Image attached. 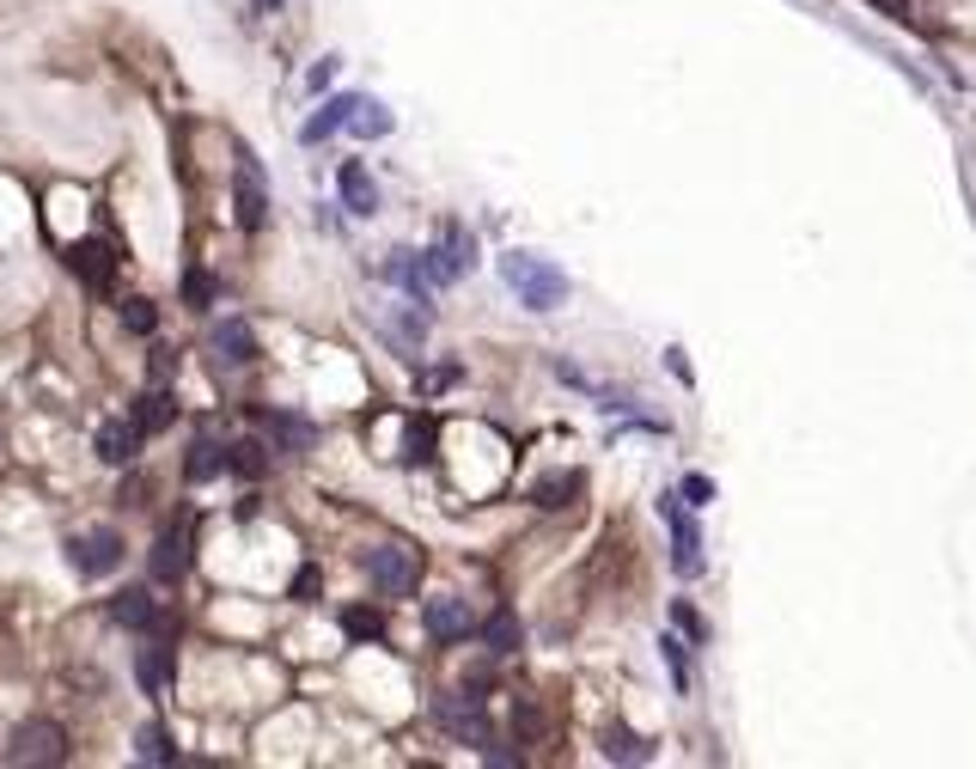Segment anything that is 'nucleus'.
I'll list each match as a JSON object with an SVG mask.
<instances>
[{
	"mask_svg": "<svg viewBox=\"0 0 976 769\" xmlns=\"http://www.w3.org/2000/svg\"><path fill=\"white\" fill-rule=\"evenodd\" d=\"M501 275H507V288L519 293L525 312H555V305L567 300V275L555 263H543V257H531V251H507Z\"/></svg>",
	"mask_w": 976,
	"mask_h": 769,
	"instance_id": "nucleus-1",
	"label": "nucleus"
},
{
	"mask_svg": "<svg viewBox=\"0 0 976 769\" xmlns=\"http://www.w3.org/2000/svg\"><path fill=\"white\" fill-rule=\"evenodd\" d=\"M367 581L384 598H410L415 581H422V556L410 544H379V550H367Z\"/></svg>",
	"mask_w": 976,
	"mask_h": 769,
	"instance_id": "nucleus-2",
	"label": "nucleus"
},
{
	"mask_svg": "<svg viewBox=\"0 0 976 769\" xmlns=\"http://www.w3.org/2000/svg\"><path fill=\"white\" fill-rule=\"evenodd\" d=\"M434 721L452 733V739L464 745H488L495 733H488V708L476 690H446V696H434Z\"/></svg>",
	"mask_w": 976,
	"mask_h": 769,
	"instance_id": "nucleus-3",
	"label": "nucleus"
},
{
	"mask_svg": "<svg viewBox=\"0 0 976 769\" xmlns=\"http://www.w3.org/2000/svg\"><path fill=\"white\" fill-rule=\"evenodd\" d=\"M67 562H74V574H86V581H98V574H117V568H122V538H117L110 526L74 531V538H67Z\"/></svg>",
	"mask_w": 976,
	"mask_h": 769,
	"instance_id": "nucleus-4",
	"label": "nucleus"
},
{
	"mask_svg": "<svg viewBox=\"0 0 976 769\" xmlns=\"http://www.w3.org/2000/svg\"><path fill=\"white\" fill-rule=\"evenodd\" d=\"M232 208H238V226H245V232H257V226L269 220V177H263V160H257V153H238Z\"/></svg>",
	"mask_w": 976,
	"mask_h": 769,
	"instance_id": "nucleus-5",
	"label": "nucleus"
},
{
	"mask_svg": "<svg viewBox=\"0 0 976 769\" xmlns=\"http://www.w3.org/2000/svg\"><path fill=\"white\" fill-rule=\"evenodd\" d=\"M67 757V739L55 721H25V727L13 733V745H7V763L19 769H37V763H62Z\"/></svg>",
	"mask_w": 976,
	"mask_h": 769,
	"instance_id": "nucleus-6",
	"label": "nucleus"
},
{
	"mask_svg": "<svg viewBox=\"0 0 976 769\" xmlns=\"http://www.w3.org/2000/svg\"><path fill=\"white\" fill-rule=\"evenodd\" d=\"M660 519L672 531V568L696 581L702 574V538H696V519L684 513V495H660Z\"/></svg>",
	"mask_w": 976,
	"mask_h": 769,
	"instance_id": "nucleus-7",
	"label": "nucleus"
},
{
	"mask_svg": "<svg viewBox=\"0 0 976 769\" xmlns=\"http://www.w3.org/2000/svg\"><path fill=\"white\" fill-rule=\"evenodd\" d=\"M427 269H434V281H440V288H446V281H458V275H470V269H476V239L464 232L458 220H452V226H440L434 251H427Z\"/></svg>",
	"mask_w": 976,
	"mask_h": 769,
	"instance_id": "nucleus-8",
	"label": "nucleus"
},
{
	"mask_svg": "<svg viewBox=\"0 0 976 769\" xmlns=\"http://www.w3.org/2000/svg\"><path fill=\"white\" fill-rule=\"evenodd\" d=\"M384 281H391V288H403L415 305H427V293L440 288L434 269H427V251H391V257H384Z\"/></svg>",
	"mask_w": 976,
	"mask_h": 769,
	"instance_id": "nucleus-9",
	"label": "nucleus"
},
{
	"mask_svg": "<svg viewBox=\"0 0 976 769\" xmlns=\"http://www.w3.org/2000/svg\"><path fill=\"white\" fill-rule=\"evenodd\" d=\"M422 624H427V636H434V641H464L476 629V617H470V605H464L458 593H440V598H427Z\"/></svg>",
	"mask_w": 976,
	"mask_h": 769,
	"instance_id": "nucleus-10",
	"label": "nucleus"
},
{
	"mask_svg": "<svg viewBox=\"0 0 976 769\" xmlns=\"http://www.w3.org/2000/svg\"><path fill=\"white\" fill-rule=\"evenodd\" d=\"M208 348H214L220 367H251V360H257V331L245 318H220V324H214V336H208Z\"/></svg>",
	"mask_w": 976,
	"mask_h": 769,
	"instance_id": "nucleus-11",
	"label": "nucleus"
},
{
	"mask_svg": "<svg viewBox=\"0 0 976 769\" xmlns=\"http://www.w3.org/2000/svg\"><path fill=\"white\" fill-rule=\"evenodd\" d=\"M141 427H134V415H110V422H98V434H93V452L105 458V465H129L134 452H141Z\"/></svg>",
	"mask_w": 976,
	"mask_h": 769,
	"instance_id": "nucleus-12",
	"label": "nucleus"
},
{
	"mask_svg": "<svg viewBox=\"0 0 976 769\" xmlns=\"http://www.w3.org/2000/svg\"><path fill=\"white\" fill-rule=\"evenodd\" d=\"M257 427H263L281 452H293V458L317 446V427L305 422V415H288V410H257Z\"/></svg>",
	"mask_w": 976,
	"mask_h": 769,
	"instance_id": "nucleus-13",
	"label": "nucleus"
},
{
	"mask_svg": "<svg viewBox=\"0 0 976 769\" xmlns=\"http://www.w3.org/2000/svg\"><path fill=\"white\" fill-rule=\"evenodd\" d=\"M153 581H184V568H189V526L177 519V526H165L159 531V544H153Z\"/></svg>",
	"mask_w": 976,
	"mask_h": 769,
	"instance_id": "nucleus-14",
	"label": "nucleus"
},
{
	"mask_svg": "<svg viewBox=\"0 0 976 769\" xmlns=\"http://www.w3.org/2000/svg\"><path fill=\"white\" fill-rule=\"evenodd\" d=\"M110 624H122V629H159L165 617H159V598L147 593V586H129V593H117L110 598Z\"/></svg>",
	"mask_w": 976,
	"mask_h": 769,
	"instance_id": "nucleus-15",
	"label": "nucleus"
},
{
	"mask_svg": "<svg viewBox=\"0 0 976 769\" xmlns=\"http://www.w3.org/2000/svg\"><path fill=\"white\" fill-rule=\"evenodd\" d=\"M336 189H343V208L348 214H360V220L379 214V184L367 177V165H360V160H348L343 172H336Z\"/></svg>",
	"mask_w": 976,
	"mask_h": 769,
	"instance_id": "nucleus-16",
	"label": "nucleus"
},
{
	"mask_svg": "<svg viewBox=\"0 0 976 769\" xmlns=\"http://www.w3.org/2000/svg\"><path fill=\"white\" fill-rule=\"evenodd\" d=\"M220 470H232V446L214 440V434H196V440H189V458H184V477L189 483H208V477H220Z\"/></svg>",
	"mask_w": 976,
	"mask_h": 769,
	"instance_id": "nucleus-17",
	"label": "nucleus"
},
{
	"mask_svg": "<svg viewBox=\"0 0 976 769\" xmlns=\"http://www.w3.org/2000/svg\"><path fill=\"white\" fill-rule=\"evenodd\" d=\"M134 678H141L147 696H165V690H172V648H165L159 636L134 653Z\"/></svg>",
	"mask_w": 976,
	"mask_h": 769,
	"instance_id": "nucleus-18",
	"label": "nucleus"
},
{
	"mask_svg": "<svg viewBox=\"0 0 976 769\" xmlns=\"http://www.w3.org/2000/svg\"><path fill=\"white\" fill-rule=\"evenodd\" d=\"M348 117H355V93H343V98H324V105H317V117H312V122H305V129H300V141H305V147L330 141L336 129H348Z\"/></svg>",
	"mask_w": 976,
	"mask_h": 769,
	"instance_id": "nucleus-19",
	"label": "nucleus"
},
{
	"mask_svg": "<svg viewBox=\"0 0 976 769\" xmlns=\"http://www.w3.org/2000/svg\"><path fill=\"white\" fill-rule=\"evenodd\" d=\"M134 427H141V434H159V427H172V415H177V403H172V391H165V384H153V391H141V398H134Z\"/></svg>",
	"mask_w": 976,
	"mask_h": 769,
	"instance_id": "nucleus-20",
	"label": "nucleus"
},
{
	"mask_svg": "<svg viewBox=\"0 0 976 769\" xmlns=\"http://www.w3.org/2000/svg\"><path fill=\"white\" fill-rule=\"evenodd\" d=\"M598 751H605L610 763H647V757H653V745H647L641 733H629V727H617V721H610V727L598 733Z\"/></svg>",
	"mask_w": 976,
	"mask_h": 769,
	"instance_id": "nucleus-21",
	"label": "nucleus"
},
{
	"mask_svg": "<svg viewBox=\"0 0 976 769\" xmlns=\"http://www.w3.org/2000/svg\"><path fill=\"white\" fill-rule=\"evenodd\" d=\"M67 263H74L79 275L93 281V288H110V275H117V257H110V251H105V245H98V239L74 245V251H67Z\"/></svg>",
	"mask_w": 976,
	"mask_h": 769,
	"instance_id": "nucleus-22",
	"label": "nucleus"
},
{
	"mask_svg": "<svg viewBox=\"0 0 976 769\" xmlns=\"http://www.w3.org/2000/svg\"><path fill=\"white\" fill-rule=\"evenodd\" d=\"M348 129H355L360 141H384V134H391V110H384L379 98H355V117H348Z\"/></svg>",
	"mask_w": 976,
	"mask_h": 769,
	"instance_id": "nucleus-23",
	"label": "nucleus"
},
{
	"mask_svg": "<svg viewBox=\"0 0 976 769\" xmlns=\"http://www.w3.org/2000/svg\"><path fill=\"white\" fill-rule=\"evenodd\" d=\"M434 415H415L410 422V434H403V465H427V458H434Z\"/></svg>",
	"mask_w": 976,
	"mask_h": 769,
	"instance_id": "nucleus-24",
	"label": "nucleus"
},
{
	"mask_svg": "<svg viewBox=\"0 0 976 769\" xmlns=\"http://www.w3.org/2000/svg\"><path fill=\"white\" fill-rule=\"evenodd\" d=\"M482 641H488V653H513V648H519V617L501 605V610L482 624Z\"/></svg>",
	"mask_w": 976,
	"mask_h": 769,
	"instance_id": "nucleus-25",
	"label": "nucleus"
},
{
	"mask_svg": "<svg viewBox=\"0 0 976 769\" xmlns=\"http://www.w3.org/2000/svg\"><path fill=\"white\" fill-rule=\"evenodd\" d=\"M134 757H141V763H177L165 727H141V733H134Z\"/></svg>",
	"mask_w": 976,
	"mask_h": 769,
	"instance_id": "nucleus-26",
	"label": "nucleus"
},
{
	"mask_svg": "<svg viewBox=\"0 0 976 769\" xmlns=\"http://www.w3.org/2000/svg\"><path fill=\"white\" fill-rule=\"evenodd\" d=\"M574 495H581V477H550V483H538V507H543V513H562V507H574Z\"/></svg>",
	"mask_w": 976,
	"mask_h": 769,
	"instance_id": "nucleus-27",
	"label": "nucleus"
},
{
	"mask_svg": "<svg viewBox=\"0 0 976 769\" xmlns=\"http://www.w3.org/2000/svg\"><path fill=\"white\" fill-rule=\"evenodd\" d=\"M384 331H391L403 348H422V336H427V312H397V318L384 324Z\"/></svg>",
	"mask_w": 976,
	"mask_h": 769,
	"instance_id": "nucleus-28",
	"label": "nucleus"
},
{
	"mask_svg": "<svg viewBox=\"0 0 976 769\" xmlns=\"http://www.w3.org/2000/svg\"><path fill=\"white\" fill-rule=\"evenodd\" d=\"M343 629H348V636H360V641H379L384 636V617H379V610H343Z\"/></svg>",
	"mask_w": 976,
	"mask_h": 769,
	"instance_id": "nucleus-29",
	"label": "nucleus"
},
{
	"mask_svg": "<svg viewBox=\"0 0 976 769\" xmlns=\"http://www.w3.org/2000/svg\"><path fill=\"white\" fill-rule=\"evenodd\" d=\"M122 324H129L134 336H153V324H159L153 300H122Z\"/></svg>",
	"mask_w": 976,
	"mask_h": 769,
	"instance_id": "nucleus-30",
	"label": "nucleus"
},
{
	"mask_svg": "<svg viewBox=\"0 0 976 769\" xmlns=\"http://www.w3.org/2000/svg\"><path fill=\"white\" fill-rule=\"evenodd\" d=\"M660 653H665V665H672V684H677V690H690V660H684V641H677V636H660Z\"/></svg>",
	"mask_w": 976,
	"mask_h": 769,
	"instance_id": "nucleus-31",
	"label": "nucleus"
},
{
	"mask_svg": "<svg viewBox=\"0 0 976 769\" xmlns=\"http://www.w3.org/2000/svg\"><path fill=\"white\" fill-rule=\"evenodd\" d=\"M232 470H238V477H257V470H263V446L238 440V446H232Z\"/></svg>",
	"mask_w": 976,
	"mask_h": 769,
	"instance_id": "nucleus-32",
	"label": "nucleus"
},
{
	"mask_svg": "<svg viewBox=\"0 0 976 769\" xmlns=\"http://www.w3.org/2000/svg\"><path fill=\"white\" fill-rule=\"evenodd\" d=\"M677 495H684L690 507H708V501H714V483L702 477V470H690V477H684V489H677Z\"/></svg>",
	"mask_w": 976,
	"mask_h": 769,
	"instance_id": "nucleus-33",
	"label": "nucleus"
},
{
	"mask_svg": "<svg viewBox=\"0 0 976 769\" xmlns=\"http://www.w3.org/2000/svg\"><path fill=\"white\" fill-rule=\"evenodd\" d=\"M184 300H189V305H208V300H214V275L189 269V275H184Z\"/></svg>",
	"mask_w": 976,
	"mask_h": 769,
	"instance_id": "nucleus-34",
	"label": "nucleus"
},
{
	"mask_svg": "<svg viewBox=\"0 0 976 769\" xmlns=\"http://www.w3.org/2000/svg\"><path fill=\"white\" fill-rule=\"evenodd\" d=\"M672 617H677V629H684L690 641H708V624H702V617H696V610L684 605V598H677V605H672Z\"/></svg>",
	"mask_w": 976,
	"mask_h": 769,
	"instance_id": "nucleus-35",
	"label": "nucleus"
},
{
	"mask_svg": "<svg viewBox=\"0 0 976 769\" xmlns=\"http://www.w3.org/2000/svg\"><path fill=\"white\" fill-rule=\"evenodd\" d=\"M330 80H336V55H324V62H317L312 74H305V86L317 93V86H330Z\"/></svg>",
	"mask_w": 976,
	"mask_h": 769,
	"instance_id": "nucleus-36",
	"label": "nucleus"
},
{
	"mask_svg": "<svg viewBox=\"0 0 976 769\" xmlns=\"http://www.w3.org/2000/svg\"><path fill=\"white\" fill-rule=\"evenodd\" d=\"M872 7H885V19H910V0H872Z\"/></svg>",
	"mask_w": 976,
	"mask_h": 769,
	"instance_id": "nucleus-37",
	"label": "nucleus"
},
{
	"mask_svg": "<svg viewBox=\"0 0 976 769\" xmlns=\"http://www.w3.org/2000/svg\"><path fill=\"white\" fill-rule=\"evenodd\" d=\"M251 7H257V13H275V7H281V0H251Z\"/></svg>",
	"mask_w": 976,
	"mask_h": 769,
	"instance_id": "nucleus-38",
	"label": "nucleus"
}]
</instances>
